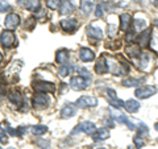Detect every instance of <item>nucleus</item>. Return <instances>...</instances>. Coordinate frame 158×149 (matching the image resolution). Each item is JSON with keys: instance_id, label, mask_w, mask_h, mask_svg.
Instances as JSON below:
<instances>
[{"instance_id": "1", "label": "nucleus", "mask_w": 158, "mask_h": 149, "mask_svg": "<svg viewBox=\"0 0 158 149\" xmlns=\"http://www.w3.org/2000/svg\"><path fill=\"white\" fill-rule=\"evenodd\" d=\"M33 107L36 110H45V108L50 104V98L48 96V94H44V92H37L36 95L33 96Z\"/></svg>"}, {"instance_id": "2", "label": "nucleus", "mask_w": 158, "mask_h": 149, "mask_svg": "<svg viewBox=\"0 0 158 149\" xmlns=\"http://www.w3.org/2000/svg\"><path fill=\"white\" fill-rule=\"evenodd\" d=\"M95 131H96L95 124H94L92 121H90V120H86V121L81 123L79 126H77L75 130L71 131V135H77V133H79V132H83V133H86V135H92Z\"/></svg>"}, {"instance_id": "3", "label": "nucleus", "mask_w": 158, "mask_h": 149, "mask_svg": "<svg viewBox=\"0 0 158 149\" xmlns=\"http://www.w3.org/2000/svg\"><path fill=\"white\" fill-rule=\"evenodd\" d=\"M17 40L15 33L11 31H3L2 34H0V44L4 46V48H12L16 45Z\"/></svg>"}, {"instance_id": "4", "label": "nucleus", "mask_w": 158, "mask_h": 149, "mask_svg": "<svg viewBox=\"0 0 158 149\" xmlns=\"http://www.w3.org/2000/svg\"><path fill=\"white\" fill-rule=\"evenodd\" d=\"M75 106L79 108H87V107H96L98 99L91 95H83L75 102Z\"/></svg>"}, {"instance_id": "5", "label": "nucleus", "mask_w": 158, "mask_h": 149, "mask_svg": "<svg viewBox=\"0 0 158 149\" xmlns=\"http://www.w3.org/2000/svg\"><path fill=\"white\" fill-rule=\"evenodd\" d=\"M90 79H86V78H83V77H73L71 78V81H70V86L71 88H74V90H86L87 86L90 84Z\"/></svg>"}, {"instance_id": "6", "label": "nucleus", "mask_w": 158, "mask_h": 149, "mask_svg": "<svg viewBox=\"0 0 158 149\" xmlns=\"http://www.w3.org/2000/svg\"><path fill=\"white\" fill-rule=\"evenodd\" d=\"M33 88L36 90L37 92H44V94H48V92H54L56 91V86L50 82H45V81H40L33 83Z\"/></svg>"}, {"instance_id": "7", "label": "nucleus", "mask_w": 158, "mask_h": 149, "mask_svg": "<svg viewBox=\"0 0 158 149\" xmlns=\"http://www.w3.org/2000/svg\"><path fill=\"white\" fill-rule=\"evenodd\" d=\"M157 92V88L154 86H142L140 88H137L135 95L138 98V99H148L153 96L154 94Z\"/></svg>"}, {"instance_id": "8", "label": "nucleus", "mask_w": 158, "mask_h": 149, "mask_svg": "<svg viewBox=\"0 0 158 149\" xmlns=\"http://www.w3.org/2000/svg\"><path fill=\"white\" fill-rule=\"evenodd\" d=\"M20 25V16L16 13H9L7 15L6 20H4V27L8 31H13Z\"/></svg>"}, {"instance_id": "9", "label": "nucleus", "mask_w": 158, "mask_h": 149, "mask_svg": "<svg viewBox=\"0 0 158 149\" xmlns=\"http://www.w3.org/2000/svg\"><path fill=\"white\" fill-rule=\"evenodd\" d=\"M111 113H112V116H115V119H116L118 123L128 126V128H129V130H136V128H137L135 124L131 121V119L128 117V116H125L124 113H120V112H116V111H111Z\"/></svg>"}, {"instance_id": "10", "label": "nucleus", "mask_w": 158, "mask_h": 149, "mask_svg": "<svg viewBox=\"0 0 158 149\" xmlns=\"http://www.w3.org/2000/svg\"><path fill=\"white\" fill-rule=\"evenodd\" d=\"M92 138L94 141H104L110 137V130L106 127H102V128H98V130L92 133Z\"/></svg>"}, {"instance_id": "11", "label": "nucleus", "mask_w": 158, "mask_h": 149, "mask_svg": "<svg viewBox=\"0 0 158 149\" xmlns=\"http://www.w3.org/2000/svg\"><path fill=\"white\" fill-rule=\"evenodd\" d=\"M107 95H108V99H110V103H111L112 107H115V108L124 107V102L120 100V99L116 96L115 90H112V88H107Z\"/></svg>"}, {"instance_id": "12", "label": "nucleus", "mask_w": 158, "mask_h": 149, "mask_svg": "<svg viewBox=\"0 0 158 149\" xmlns=\"http://www.w3.org/2000/svg\"><path fill=\"white\" fill-rule=\"evenodd\" d=\"M7 96H8V100L11 102V103H13L15 106L20 107L23 104V96H21V94H20V91L15 90V88H12V90L8 91Z\"/></svg>"}, {"instance_id": "13", "label": "nucleus", "mask_w": 158, "mask_h": 149, "mask_svg": "<svg viewBox=\"0 0 158 149\" xmlns=\"http://www.w3.org/2000/svg\"><path fill=\"white\" fill-rule=\"evenodd\" d=\"M61 28L63 29L65 32H75L77 28H78V21L75 19H69V20H62L61 21Z\"/></svg>"}, {"instance_id": "14", "label": "nucleus", "mask_w": 158, "mask_h": 149, "mask_svg": "<svg viewBox=\"0 0 158 149\" xmlns=\"http://www.w3.org/2000/svg\"><path fill=\"white\" fill-rule=\"evenodd\" d=\"M150 38H152V31L150 29H145V31L140 34V37L137 38V41L140 44V46L146 48L150 44Z\"/></svg>"}, {"instance_id": "15", "label": "nucleus", "mask_w": 158, "mask_h": 149, "mask_svg": "<svg viewBox=\"0 0 158 149\" xmlns=\"http://www.w3.org/2000/svg\"><path fill=\"white\" fill-rule=\"evenodd\" d=\"M79 58H81L83 62H91L95 59V54L88 48H82L81 50H79Z\"/></svg>"}, {"instance_id": "16", "label": "nucleus", "mask_w": 158, "mask_h": 149, "mask_svg": "<svg viewBox=\"0 0 158 149\" xmlns=\"http://www.w3.org/2000/svg\"><path fill=\"white\" fill-rule=\"evenodd\" d=\"M95 71H96V74H100V75L108 73V63H107L106 57H100L98 59V62L95 65Z\"/></svg>"}, {"instance_id": "17", "label": "nucleus", "mask_w": 158, "mask_h": 149, "mask_svg": "<svg viewBox=\"0 0 158 149\" xmlns=\"http://www.w3.org/2000/svg\"><path fill=\"white\" fill-rule=\"evenodd\" d=\"M75 112H77V107L74 106V104H66L61 111V117L62 119H70L75 115Z\"/></svg>"}, {"instance_id": "18", "label": "nucleus", "mask_w": 158, "mask_h": 149, "mask_svg": "<svg viewBox=\"0 0 158 149\" xmlns=\"http://www.w3.org/2000/svg\"><path fill=\"white\" fill-rule=\"evenodd\" d=\"M140 107H141L140 103H138L137 100H135V99H129V100L124 102V108H125V111L129 112V113L137 112L138 110H140Z\"/></svg>"}, {"instance_id": "19", "label": "nucleus", "mask_w": 158, "mask_h": 149, "mask_svg": "<svg viewBox=\"0 0 158 149\" xmlns=\"http://www.w3.org/2000/svg\"><path fill=\"white\" fill-rule=\"evenodd\" d=\"M69 57H70V54H69V50L67 49H61V50L57 52V56H56V61L59 63V65H66L69 62Z\"/></svg>"}, {"instance_id": "20", "label": "nucleus", "mask_w": 158, "mask_h": 149, "mask_svg": "<svg viewBox=\"0 0 158 149\" xmlns=\"http://www.w3.org/2000/svg\"><path fill=\"white\" fill-rule=\"evenodd\" d=\"M131 24H132V16L129 13H121V16H120V28H121V31H128L131 27Z\"/></svg>"}, {"instance_id": "21", "label": "nucleus", "mask_w": 158, "mask_h": 149, "mask_svg": "<svg viewBox=\"0 0 158 149\" xmlns=\"http://www.w3.org/2000/svg\"><path fill=\"white\" fill-rule=\"evenodd\" d=\"M74 11V4L70 0H62L61 6H59V13L61 15H69Z\"/></svg>"}, {"instance_id": "22", "label": "nucleus", "mask_w": 158, "mask_h": 149, "mask_svg": "<svg viewBox=\"0 0 158 149\" xmlns=\"http://www.w3.org/2000/svg\"><path fill=\"white\" fill-rule=\"evenodd\" d=\"M87 34H88L90 37L95 38V40H102V38H103V31H102L100 28L94 27V25L87 27Z\"/></svg>"}, {"instance_id": "23", "label": "nucleus", "mask_w": 158, "mask_h": 149, "mask_svg": "<svg viewBox=\"0 0 158 149\" xmlns=\"http://www.w3.org/2000/svg\"><path fill=\"white\" fill-rule=\"evenodd\" d=\"M125 53L128 54L129 57H132V58H137V57H140L141 56V49H140V46H137V45H128L127 48H125Z\"/></svg>"}, {"instance_id": "24", "label": "nucleus", "mask_w": 158, "mask_h": 149, "mask_svg": "<svg viewBox=\"0 0 158 149\" xmlns=\"http://www.w3.org/2000/svg\"><path fill=\"white\" fill-rule=\"evenodd\" d=\"M94 0H81V9L85 15H88L92 12L94 9Z\"/></svg>"}, {"instance_id": "25", "label": "nucleus", "mask_w": 158, "mask_h": 149, "mask_svg": "<svg viewBox=\"0 0 158 149\" xmlns=\"http://www.w3.org/2000/svg\"><path fill=\"white\" fill-rule=\"evenodd\" d=\"M24 6L29 11L36 12L40 7V0H24Z\"/></svg>"}, {"instance_id": "26", "label": "nucleus", "mask_w": 158, "mask_h": 149, "mask_svg": "<svg viewBox=\"0 0 158 149\" xmlns=\"http://www.w3.org/2000/svg\"><path fill=\"white\" fill-rule=\"evenodd\" d=\"M146 21L145 20H141V19H136L135 20V23H133V31L135 32H144V29L146 28Z\"/></svg>"}, {"instance_id": "27", "label": "nucleus", "mask_w": 158, "mask_h": 149, "mask_svg": "<svg viewBox=\"0 0 158 149\" xmlns=\"http://www.w3.org/2000/svg\"><path fill=\"white\" fill-rule=\"evenodd\" d=\"M141 79H136V78H127L123 81V86L125 87H137L141 84Z\"/></svg>"}, {"instance_id": "28", "label": "nucleus", "mask_w": 158, "mask_h": 149, "mask_svg": "<svg viewBox=\"0 0 158 149\" xmlns=\"http://www.w3.org/2000/svg\"><path fill=\"white\" fill-rule=\"evenodd\" d=\"M31 132L34 136L44 135V133L48 132V127L46 126H33V127H31Z\"/></svg>"}, {"instance_id": "29", "label": "nucleus", "mask_w": 158, "mask_h": 149, "mask_svg": "<svg viewBox=\"0 0 158 149\" xmlns=\"http://www.w3.org/2000/svg\"><path fill=\"white\" fill-rule=\"evenodd\" d=\"M73 70H74V67L71 65H63V66H61L58 69V74L61 77H69Z\"/></svg>"}, {"instance_id": "30", "label": "nucleus", "mask_w": 158, "mask_h": 149, "mask_svg": "<svg viewBox=\"0 0 158 149\" xmlns=\"http://www.w3.org/2000/svg\"><path fill=\"white\" fill-rule=\"evenodd\" d=\"M149 62H150V54L149 53H141V56H140L141 69H146V66L149 65Z\"/></svg>"}, {"instance_id": "31", "label": "nucleus", "mask_w": 158, "mask_h": 149, "mask_svg": "<svg viewBox=\"0 0 158 149\" xmlns=\"http://www.w3.org/2000/svg\"><path fill=\"white\" fill-rule=\"evenodd\" d=\"M45 3H46L48 8H50V9H57L59 6H61L62 0H45Z\"/></svg>"}, {"instance_id": "32", "label": "nucleus", "mask_w": 158, "mask_h": 149, "mask_svg": "<svg viewBox=\"0 0 158 149\" xmlns=\"http://www.w3.org/2000/svg\"><path fill=\"white\" fill-rule=\"evenodd\" d=\"M77 71H78V74H79V77H83V78L90 79V81H91V73L88 71L87 69H85V67H78Z\"/></svg>"}, {"instance_id": "33", "label": "nucleus", "mask_w": 158, "mask_h": 149, "mask_svg": "<svg viewBox=\"0 0 158 149\" xmlns=\"http://www.w3.org/2000/svg\"><path fill=\"white\" fill-rule=\"evenodd\" d=\"M133 143H135L136 148H142V145L145 144L144 137H141V136H138V135H136V136H135V138H133Z\"/></svg>"}, {"instance_id": "34", "label": "nucleus", "mask_w": 158, "mask_h": 149, "mask_svg": "<svg viewBox=\"0 0 158 149\" xmlns=\"http://www.w3.org/2000/svg\"><path fill=\"white\" fill-rule=\"evenodd\" d=\"M0 143L2 144H7L8 143V135L3 128H0Z\"/></svg>"}, {"instance_id": "35", "label": "nucleus", "mask_w": 158, "mask_h": 149, "mask_svg": "<svg viewBox=\"0 0 158 149\" xmlns=\"http://www.w3.org/2000/svg\"><path fill=\"white\" fill-rule=\"evenodd\" d=\"M12 11V7L9 6V4L2 2L0 3V12H11Z\"/></svg>"}, {"instance_id": "36", "label": "nucleus", "mask_w": 158, "mask_h": 149, "mask_svg": "<svg viewBox=\"0 0 158 149\" xmlns=\"http://www.w3.org/2000/svg\"><path fill=\"white\" fill-rule=\"evenodd\" d=\"M103 15H104V8H103L102 4H98L96 9H95V16L96 17H103Z\"/></svg>"}, {"instance_id": "37", "label": "nucleus", "mask_w": 158, "mask_h": 149, "mask_svg": "<svg viewBox=\"0 0 158 149\" xmlns=\"http://www.w3.org/2000/svg\"><path fill=\"white\" fill-rule=\"evenodd\" d=\"M36 21V19L34 17H29L28 20H27V24H25V29H29V31H31V29H33V27H34V23Z\"/></svg>"}, {"instance_id": "38", "label": "nucleus", "mask_w": 158, "mask_h": 149, "mask_svg": "<svg viewBox=\"0 0 158 149\" xmlns=\"http://www.w3.org/2000/svg\"><path fill=\"white\" fill-rule=\"evenodd\" d=\"M135 37H136V32L135 31H131L129 33L127 34V37H125V40L128 42H131V41H133V40H135Z\"/></svg>"}, {"instance_id": "39", "label": "nucleus", "mask_w": 158, "mask_h": 149, "mask_svg": "<svg viewBox=\"0 0 158 149\" xmlns=\"http://www.w3.org/2000/svg\"><path fill=\"white\" fill-rule=\"evenodd\" d=\"M115 33H116V27L113 25V24H110V25H108V34H110V37L113 36Z\"/></svg>"}, {"instance_id": "40", "label": "nucleus", "mask_w": 158, "mask_h": 149, "mask_svg": "<svg viewBox=\"0 0 158 149\" xmlns=\"http://www.w3.org/2000/svg\"><path fill=\"white\" fill-rule=\"evenodd\" d=\"M103 123L107 126L106 128H113V126H115V123H113V120H111V119H104Z\"/></svg>"}, {"instance_id": "41", "label": "nucleus", "mask_w": 158, "mask_h": 149, "mask_svg": "<svg viewBox=\"0 0 158 149\" xmlns=\"http://www.w3.org/2000/svg\"><path fill=\"white\" fill-rule=\"evenodd\" d=\"M49 144H50V143H49L48 140H46V141H41V140H37V145H40V147H41L42 149H46V148L49 147Z\"/></svg>"}, {"instance_id": "42", "label": "nucleus", "mask_w": 158, "mask_h": 149, "mask_svg": "<svg viewBox=\"0 0 158 149\" xmlns=\"http://www.w3.org/2000/svg\"><path fill=\"white\" fill-rule=\"evenodd\" d=\"M4 94H6V91H4V86H3L2 83H0V99L4 96Z\"/></svg>"}, {"instance_id": "43", "label": "nucleus", "mask_w": 158, "mask_h": 149, "mask_svg": "<svg viewBox=\"0 0 158 149\" xmlns=\"http://www.w3.org/2000/svg\"><path fill=\"white\" fill-rule=\"evenodd\" d=\"M154 130H156V131H157V132H158V121H157V123H156V126H154Z\"/></svg>"}, {"instance_id": "44", "label": "nucleus", "mask_w": 158, "mask_h": 149, "mask_svg": "<svg viewBox=\"0 0 158 149\" xmlns=\"http://www.w3.org/2000/svg\"><path fill=\"white\" fill-rule=\"evenodd\" d=\"M154 6L158 8V0H154Z\"/></svg>"}, {"instance_id": "45", "label": "nucleus", "mask_w": 158, "mask_h": 149, "mask_svg": "<svg viewBox=\"0 0 158 149\" xmlns=\"http://www.w3.org/2000/svg\"><path fill=\"white\" fill-rule=\"evenodd\" d=\"M154 25L158 28V20H156V21H154Z\"/></svg>"}, {"instance_id": "46", "label": "nucleus", "mask_w": 158, "mask_h": 149, "mask_svg": "<svg viewBox=\"0 0 158 149\" xmlns=\"http://www.w3.org/2000/svg\"><path fill=\"white\" fill-rule=\"evenodd\" d=\"M2 61H3V54L0 53V62H2Z\"/></svg>"}, {"instance_id": "47", "label": "nucleus", "mask_w": 158, "mask_h": 149, "mask_svg": "<svg viewBox=\"0 0 158 149\" xmlns=\"http://www.w3.org/2000/svg\"><path fill=\"white\" fill-rule=\"evenodd\" d=\"M8 149H16V148H13V147H11V148H8Z\"/></svg>"}, {"instance_id": "48", "label": "nucleus", "mask_w": 158, "mask_h": 149, "mask_svg": "<svg viewBox=\"0 0 158 149\" xmlns=\"http://www.w3.org/2000/svg\"><path fill=\"white\" fill-rule=\"evenodd\" d=\"M16 2H19V3H20V2H23V0H16Z\"/></svg>"}, {"instance_id": "49", "label": "nucleus", "mask_w": 158, "mask_h": 149, "mask_svg": "<svg viewBox=\"0 0 158 149\" xmlns=\"http://www.w3.org/2000/svg\"><path fill=\"white\" fill-rule=\"evenodd\" d=\"M99 149H106V148H99Z\"/></svg>"}, {"instance_id": "50", "label": "nucleus", "mask_w": 158, "mask_h": 149, "mask_svg": "<svg viewBox=\"0 0 158 149\" xmlns=\"http://www.w3.org/2000/svg\"><path fill=\"white\" fill-rule=\"evenodd\" d=\"M135 2H140V0H135Z\"/></svg>"}, {"instance_id": "51", "label": "nucleus", "mask_w": 158, "mask_h": 149, "mask_svg": "<svg viewBox=\"0 0 158 149\" xmlns=\"http://www.w3.org/2000/svg\"><path fill=\"white\" fill-rule=\"evenodd\" d=\"M157 143H158V138H157Z\"/></svg>"}, {"instance_id": "52", "label": "nucleus", "mask_w": 158, "mask_h": 149, "mask_svg": "<svg viewBox=\"0 0 158 149\" xmlns=\"http://www.w3.org/2000/svg\"><path fill=\"white\" fill-rule=\"evenodd\" d=\"M0 149H2V147H0Z\"/></svg>"}]
</instances>
